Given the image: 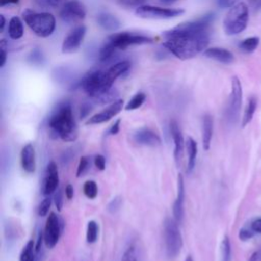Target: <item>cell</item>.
<instances>
[{"instance_id":"cell-1","label":"cell","mask_w":261,"mask_h":261,"mask_svg":"<svg viewBox=\"0 0 261 261\" xmlns=\"http://www.w3.org/2000/svg\"><path fill=\"white\" fill-rule=\"evenodd\" d=\"M162 36L165 39L163 46L166 50L182 60L194 58L205 51L210 41L208 31H188L178 25L165 31Z\"/></svg>"},{"instance_id":"cell-2","label":"cell","mask_w":261,"mask_h":261,"mask_svg":"<svg viewBox=\"0 0 261 261\" xmlns=\"http://www.w3.org/2000/svg\"><path fill=\"white\" fill-rule=\"evenodd\" d=\"M129 66V61L122 60L111 64L105 69L91 70L81 79L80 87L92 99H95L112 89L113 83L125 73Z\"/></svg>"},{"instance_id":"cell-3","label":"cell","mask_w":261,"mask_h":261,"mask_svg":"<svg viewBox=\"0 0 261 261\" xmlns=\"http://www.w3.org/2000/svg\"><path fill=\"white\" fill-rule=\"evenodd\" d=\"M48 125L51 132L63 142H73L77 138V126L71 105L67 101L57 105L49 118Z\"/></svg>"},{"instance_id":"cell-4","label":"cell","mask_w":261,"mask_h":261,"mask_svg":"<svg viewBox=\"0 0 261 261\" xmlns=\"http://www.w3.org/2000/svg\"><path fill=\"white\" fill-rule=\"evenodd\" d=\"M23 19L28 27L39 37L46 38L53 34L56 27V19L49 12H35L25 10Z\"/></svg>"},{"instance_id":"cell-5","label":"cell","mask_w":261,"mask_h":261,"mask_svg":"<svg viewBox=\"0 0 261 261\" xmlns=\"http://www.w3.org/2000/svg\"><path fill=\"white\" fill-rule=\"evenodd\" d=\"M249 8L246 3L240 2L229 8L223 19V30L226 35L233 36L243 32L248 24Z\"/></svg>"},{"instance_id":"cell-6","label":"cell","mask_w":261,"mask_h":261,"mask_svg":"<svg viewBox=\"0 0 261 261\" xmlns=\"http://www.w3.org/2000/svg\"><path fill=\"white\" fill-rule=\"evenodd\" d=\"M163 236L165 251L168 258H175L182 248V238L178 223L174 218L166 217L163 223Z\"/></svg>"},{"instance_id":"cell-7","label":"cell","mask_w":261,"mask_h":261,"mask_svg":"<svg viewBox=\"0 0 261 261\" xmlns=\"http://www.w3.org/2000/svg\"><path fill=\"white\" fill-rule=\"evenodd\" d=\"M243 90L242 85L238 76L231 77V90L228 97L227 106L225 109V118L229 124H236L240 117V111L242 107Z\"/></svg>"},{"instance_id":"cell-8","label":"cell","mask_w":261,"mask_h":261,"mask_svg":"<svg viewBox=\"0 0 261 261\" xmlns=\"http://www.w3.org/2000/svg\"><path fill=\"white\" fill-rule=\"evenodd\" d=\"M107 41H109L117 50H124L127 47L135 45H145L153 43V39L151 37L135 32L115 33L109 36Z\"/></svg>"},{"instance_id":"cell-9","label":"cell","mask_w":261,"mask_h":261,"mask_svg":"<svg viewBox=\"0 0 261 261\" xmlns=\"http://www.w3.org/2000/svg\"><path fill=\"white\" fill-rule=\"evenodd\" d=\"M62 229H63L62 219L55 212H50L46 219L45 227L43 231L44 243L48 249H53L57 245L60 239Z\"/></svg>"},{"instance_id":"cell-10","label":"cell","mask_w":261,"mask_h":261,"mask_svg":"<svg viewBox=\"0 0 261 261\" xmlns=\"http://www.w3.org/2000/svg\"><path fill=\"white\" fill-rule=\"evenodd\" d=\"M184 12L182 8H164L153 5H141L136 9L138 16L148 19H169L179 16Z\"/></svg>"},{"instance_id":"cell-11","label":"cell","mask_w":261,"mask_h":261,"mask_svg":"<svg viewBox=\"0 0 261 261\" xmlns=\"http://www.w3.org/2000/svg\"><path fill=\"white\" fill-rule=\"evenodd\" d=\"M59 16L65 23L72 24L83 20L86 16V8L79 0L67 1L60 9Z\"/></svg>"},{"instance_id":"cell-12","label":"cell","mask_w":261,"mask_h":261,"mask_svg":"<svg viewBox=\"0 0 261 261\" xmlns=\"http://www.w3.org/2000/svg\"><path fill=\"white\" fill-rule=\"evenodd\" d=\"M87 33V28L84 24L75 25L63 39L62 45H61V51L65 54H70L81 47L85 36Z\"/></svg>"},{"instance_id":"cell-13","label":"cell","mask_w":261,"mask_h":261,"mask_svg":"<svg viewBox=\"0 0 261 261\" xmlns=\"http://www.w3.org/2000/svg\"><path fill=\"white\" fill-rule=\"evenodd\" d=\"M123 108V100L117 99L114 102H111L106 108L101 110L100 112L91 116L87 121L86 124H100L109 121L114 116H116Z\"/></svg>"},{"instance_id":"cell-14","label":"cell","mask_w":261,"mask_h":261,"mask_svg":"<svg viewBox=\"0 0 261 261\" xmlns=\"http://www.w3.org/2000/svg\"><path fill=\"white\" fill-rule=\"evenodd\" d=\"M59 186V176H58V168L54 161H50L47 164L45 176L42 186V193L44 196H50L57 191Z\"/></svg>"},{"instance_id":"cell-15","label":"cell","mask_w":261,"mask_h":261,"mask_svg":"<svg viewBox=\"0 0 261 261\" xmlns=\"http://www.w3.org/2000/svg\"><path fill=\"white\" fill-rule=\"evenodd\" d=\"M133 140L135 143L147 147H158L161 145L160 136L149 127H142L137 129L133 134Z\"/></svg>"},{"instance_id":"cell-16","label":"cell","mask_w":261,"mask_h":261,"mask_svg":"<svg viewBox=\"0 0 261 261\" xmlns=\"http://www.w3.org/2000/svg\"><path fill=\"white\" fill-rule=\"evenodd\" d=\"M169 130H170V135L172 137L173 140V144H174V151H173V156H174V160L177 166H179L181 159H182V155H184V149H185V141H184V137L181 134V130L178 126V123L175 120H171L169 123Z\"/></svg>"},{"instance_id":"cell-17","label":"cell","mask_w":261,"mask_h":261,"mask_svg":"<svg viewBox=\"0 0 261 261\" xmlns=\"http://www.w3.org/2000/svg\"><path fill=\"white\" fill-rule=\"evenodd\" d=\"M173 218L178 224L182 223L185 215V182L181 174L177 176V194L172 207Z\"/></svg>"},{"instance_id":"cell-18","label":"cell","mask_w":261,"mask_h":261,"mask_svg":"<svg viewBox=\"0 0 261 261\" xmlns=\"http://www.w3.org/2000/svg\"><path fill=\"white\" fill-rule=\"evenodd\" d=\"M53 76L55 79V81H57L60 84H66L69 86L70 89H74L76 87H80V83L81 80H79L75 75V73L73 72V70H71L70 67L67 66H58L55 67L53 70Z\"/></svg>"},{"instance_id":"cell-19","label":"cell","mask_w":261,"mask_h":261,"mask_svg":"<svg viewBox=\"0 0 261 261\" xmlns=\"http://www.w3.org/2000/svg\"><path fill=\"white\" fill-rule=\"evenodd\" d=\"M20 166L28 173L36 170V151L32 144L24 145L20 150Z\"/></svg>"},{"instance_id":"cell-20","label":"cell","mask_w":261,"mask_h":261,"mask_svg":"<svg viewBox=\"0 0 261 261\" xmlns=\"http://www.w3.org/2000/svg\"><path fill=\"white\" fill-rule=\"evenodd\" d=\"M204 56L209 58V59H213L215 61H218L220 63H224V64H229L233 61L234 57L233 54L224 48H219V47H212V48H208L204 51Z\"/></svg>"},{"instance_id":"cell-21","label":"cell","mask_w":261,"mask_h":261,"mask_svg":"<svg viewBox=\"0 0 261 261\" xmlns=\"http://www.w3.org/2000/svg\"><path fill=\"white\" fill-rule=\"evenodd\" d=\"M96 22L100 28L108 32H114L120 28V20L109 12H101L96 16Z\"/></svg>"},{"instance_id":"cell-22","label":"cell","mask_w":261,"mask_h":261,"mask_svg":"<svg viewBox=\"0 0 261 261\" xmlns=\"http://www.w3.org/2000/svg\"><path fill=\"white\" fill-rule=\"evenodd\" d=\"M213 135V117L205 114L202 118V144L204 150H209Z\"/></svg>"},{"instance_id":"cell-23","label":"cell","mask_w":261,"mask_h":261,"mask_svg":"<svg viewBox=\"0 0 261 261\" xmlns=\"http://www.w3.org/2000/svg\"><path fill=\"white\" fill-rule=\"evenodd\" d=\"M186 149L188 154V164H187V172L190 173L195 167L196 164V158L198 154V144L197 142L192 138L188 137L186 141Z\"/></svg>"},{"instance_id":"cell-24","label":"cell","mask_w":261,"mask_h":261,"mask_svg":"<svg viewBox=\"0 0 261 261\" xmlns=\"http://www.w3.org/2000/svg\"><path fill=\"white\" fill-rule=\"evenodd\" d=\"M117 51L119 50H117L109 41H106L99 50L98 59L101 63H109L114 59Z\"/></svg>"},{"instance_id":"cell-25","label":"cell","mask_w":261,"mask_h":261,"mask_svg":"<svg viewBox=\"0 0 261 261\" xmlns=\"http://www.w3.org/2000/svg\"><path fill=\"white\" fill-rule=\"evenodd\" d=\"M8 35L12 40H18L23 35V24L19 17L13 16L8 23Z\"/></svg>"},{"instance_id":"cell-26","label":"cell","mask_w":261,"mask_h":261,"mask_svg":"<svg viewBox=\"0 0 261 261\" xmlns=\"http://www.w3.org/2000/svg\"><path fill=\"white\" fill-rule=\"evenodd\" d=\"M256 109H257V99L254 96H252L249 98L248 103L245 108V111H244V115L242 118V126L243 127H245L247 124H249L251 122Z\"/></svg>"},{"instance_id":"cell-27","label":"cell","mask_w":261,"mask_h":261,"mask_svg":"<svg viewBox=\"0 0 261 261\" xmlns=\"http://www.w3.org/2000/svg\"><path fill=\"white\" fill-rule=\"evenodd\" d=\"M36 254V245L33 240H29L28 243L23 246L20 254L19 261H35Z\"/></svg>"},{"instance_id":"cell-28","label":"cell","mask_w":261,"mask_h":261,"mask_svg":"<svg viewBox=\"0 0 261 261\" xmlns=\"http://www.w3.org/2000/svg\"><path fill=\"white\" fill-rule=\"evenodd\" d=\"M259 43H260L259 37H250V38L244 39L239 44V47L245 53H252L257 49V47L259 46Z\"/></svg>"},{"instance_id":"cell-29","label":"cell","mask_w":261,"mask_h":261,"mask_svg":"<svg viewBox=\"0 0 261 261\" xmlns=\"http://www.w3.org/2000/svg\"><path fill=\"white\" fill-rule=\"evenodd\" d=\"M145 100H146V95H145V93H143V92H138V93H136V94L129 99V101L126 103L124 109L127 110V111H129V110H136V109L140 108V107L144 104Z\"/></svg>"},{"instance_id":"cell-30","label":"cell","mask_w":261,"mask_h":261,"mask_svg":"<svg viewBox=\"0 0 261 261\" xmlns=\"http://www.w3.org/2000/svg\"><path fill=\"white\" fill-rule=\"evenodd\" d=\"M98 238V224L94 220H90L87 225V232H86V240L87 243L93 244L97 241Z\"/></svg>"},{"instance_id":"cell-31","label":"cell","mask_w":261,"mask_h":261,"mask_svg":"<svg viewBox=\"0 0 261 261\" xmlns=\"http://www.w3.org/2000/svg\"><path fill=\"white\" fill-rule=\"evenodd\" d=\"M220 253H221V261L231 260V246H230L229 238L227 236H224V238L221 241Z\"/></svg>"},{"instance_id":"cell-32","label":"cell","mask_w":261,"mask_h":261,"mask_svg":"<svg viewBox=\"0 0 261 261\" xmlns=\"http://www.w3.org/2000/svg\"><path fill=\"white\" fill-rule=\"evenodd\" d=\"M28 61L33 65H37V66L43 65L45 62V57L43 55V52L39 48H34L28 56Z\"/></svg>"},{"instance_id":"cell-33","label":"cell","mask_w":261,"mask_h":261,"mask_svg":"<svg viewBox=\"0 0 261 261\" xmlns=\"http://www.w3.org/2000/svg\"><path fill=\"white\" fill-rule=\"evenodd\" d=\"M83 192L85 194V196L89 199H95L97 197L98 194V187L96 181L94 180H87L84 184L83 187Z\"/></svg>"},{"instance_id":"cell-34","label":"cell","mask_w":261,"mask_h":261,"mask_svg":"<svg viewBox=\"0 0 261 261\" xmlns=\"http://www.w3.org/2000/svg\"><path fill=\"white\" fill-rule=\"evenodd\" d=\"M51 204H52V199L50 198V196H46V198L43 199V201L39 204V206L37 208L38 215L41 217L46 216L50 210Z\"/></svg>"},{"instance_id":"cell-35","label":"cell","mask_w":261,"mask_h":261,"mask_svg":"<svg viewBox=\"0 0 261 261\" xmlns=\"http://www.w3.org/2000/svg\"><path fill=\"white\" fill-rule=\"evenodd\" d=\"M90 167V161H89V158L87 156H83L81 157L80 161H79V165H77V168H76V176H81L83 174H85L88 169Z\"/></svg>"},{"instance_id":"cell-36","label":"cell","mask_w":261,"mask_h":261,"mask_svg":"<svg viewBox=\"0 0 261 261\" xmlns=\"http://www.w3.org/2000/svg\"><path fill=\"white\" fill-rule=\"evenodd\" d=\"M120 261H138V256H137V251L134 246H128L121 257Z\"/></svg>"},{"instance_id":"cell-37","label":"cell","mask_w":261,"mask_h":261,"mask_svg":"<svg viewBox=\"0 0 261 261\" xmlns=\"http://www.w3.org/2000/svg\"><path fill=\"white\" fill-rule=\"evenodd\" d=\"M255 236L254 230L252 229L251 225H245L239 230V239L241 241H248Z\"/></svg>"},{"instance_id":"cell-38","label":"cell","mask_w":261,"mask_h":261,"mask_svg":"<svg viewBox=\"0 0 261 261\" xmlns=\"http://www.w3.org/2000/svg\"><path fill=\"white\" fill-rule=\"evenodd\" d=\"M121 204H122V198L119 197V196H117V197L113 198V199L108 203L107 210H108L110 213H115L117 210H119Z\"/></svg>"},{"instance_id":"cell-39","label":"cell","mask_w":261,"mask_h":261,"mask_svg":"<svg viewBox=\"0 0 261 261\" xmlns=\"http://www.w3.org/2000/svg\"><path fill=\"white\" fill-rule=\"evenodd\" d=\"M7 44L5 40H1L0 43V67H3L5 62H6V57H7Z\"/></svg>"},{"instance_id":"cell-40","label":"cell","mask_w":261,"mask_h":261,"mask_svg":"<svg viewBox=\"0 0 261 261\" xmlns=\"http://www.w3.org/2000/svg\"><path fill=\"white\" fill-rule=\"evenodd\" d=\"M94 165L98 170H104L105 166H106V159L103 155L101 154H97L94 157Z\"/></svg>"},{"instance_id":"cell-41","label":"cell","mask_w":261,"mask_h":261,"mask_svg":"<svg viewBox=\"0 0 261 261\" xmlns=\"http://www.w3.org/2000/svg\"><path fill=\"white\" fill-rule=\"evenodd\" d=\"M54 204H55V207L57 208L58 211L61 210L62 208V205H63V195H62V191L61 190H57L54 194Z\"/></svg>"},{"instance_id":"cell-42","label":"cell","mask_w":261,"mask_h":261,"mask_svg":"<svg viewBox=\"0 0 261 261\" xmlns=\"http://www.w3.org/2000/svg\"><path fill=\"white\" fill-rule=\"evenodd\" d=\"M121 5L125 7H139L143 5L145 0H117Z\"/></svg>"},{"instance_id":"cell-43","label":"cell","mask_w":261,"mask_h":261,"mask_svg":"<svg viewBox=\"0 0 261 261\" xmlns=\"http://www.w3.org/2000/svg\"><path fill=\"white\" fill-rule=\"evenodd\" d=\"M242 2V0H217V4L221 8H231Z\"/></svg>"},{"instance_id":"cell-44","label":"cell","mask_w":261,"mask_h":261,"mask_svg":"<svg viewBox=\"0 0 261 261\" xmlns=\"http://www.w3.org/2000/svg\"><path fill=\"white\" fill-rule=\"evenodd\" d=\"M250 225L255 233H261V218H256L250 222Z\"/></svg>"},{"instance_id":"cell-45","label":"cell","mask_w":261,"mask_h":261,"mask_svg":"<svg viewBox=\"0 0 261 261\" xmlns=\"http://www.w3.org/2000/svg\"><path fill=\"white\" fill-rule=\"evenodd\" d=\"M120 119H116L115 121H114V123L109 127V129H108V133L110 134V135H116V134H118V132H119V128H120Z\"/></svg>"},{"instance_id":"cell-46","label":"cell","mask_w":261,"mask_h":261,"mask_svg":"<svg viewBox=\"0 0 261 261\" xmlns=\"http://www.w3.org/2000/svg\"><path fill=\"white\" fill-rule=\"evenodd\" d=\"M73 188L70 184H68L66 187H65V190H64V194H65V197L68 199V200H71L73 198Z\"/></svg>"},{"instance_id":"cell-47","label":"cell","mask_w":261,"mask_h":261,"mask_svg":"<svg viewBox=\"0 0 261 261\" xmlns=\"http://www.w3.org/2000/svg\"><path fill=\"white\" fill-rule=\"evenodd\" d=\"M91 111V106L89 104H84L81 107V117H85Z\"/></svg>"},{"instance_id":"cell-48","label":"cell","mask_w":261,"mask_h":261,"mask_svg":"<svg viewBox=\"0 0 261 261\" xmlns=\"http://www.w3.org/2000/svg\"><path fill=\"white\" fill-rule=\"evenodd\" d=\"M249 261H261V250L254 252V253L251 255Z\"/></svg>"},{"instance_id":"cell-49","label":"cell","mask_w":261,"mask_h":261,"mask_svg":"<svg viewBox=\"0 0 261 261\" xmlns=\"http://www.w3.org/2000/svg\"><path fill=\"white\" fill-rule=\"evenodd\" d=\"M250 6L254 9L261 8V0H248Z\"/></svg>"},{"instance_id":"cell-50","label":"cell","mask_w":261,"mask_h":261,"mask_svg":"<svg viewBox=\"0 0 261 261\" xmlns=\"http://www.w3.org/2000/svg\"><path fill=\"white\" fill-rule=\"evenodd\" d=\"M44 1L46 2L47 5L52 6V7H56L62 2V0H44Z\"/></svg>"},{"instance_id":"cell-51","label":"cell","mask_w":261,"mask_h":261,"mask_svg":"<svg viewBox=\"0 0 261 261\" xmlns=\"http://www.w3.org/2000/svg\"><path fill=\"white\" fill-rule=\"evenodd\" d=\"M18 2L19 0H0V6H4L7 4H15Z\"/></svg>"},{"instance_id":"cell-52","label":"cell","mask_w":261,"mask_h":261,"mask_svg":"<svg viewBox=\"0 0 261 261\" xmlns=\"http://www.w3.org/2000/svg\"><path fill=\"white\" fill-rule=\"evenodd\" d=\"M0 19H1V22H0V32H3L4 30V27H5V18H4V15H0Z\"/></svg>"},{"instance_id":"cell-53","label":"cell","mask_w":261,"mask_h":261,"mask_svg":"<svg viewBox=\"0 0 261 261\" xmlns=\"http://www.w3.org/2000/svg\"><path fill=\"white\" fill-rule=\"evenodd\" d=\"M185 261H194V260H193L192 256H190V255H189V256H187V258L185 259Z\"/></svg>"},{"instance_id":"cell-54","label":"cell","mask_w":261,"mask_h":261,"mask_svg":"<svg viewBox=\"0 0 261 261\" xmlns=\"http://www.w3.org/2000/svg\"><path fill=\"white\" fill-rule=\"evenodd\" d=\"M162 1H164V2H173L175 0H162Z\"/></svg>"}]
</instances>
